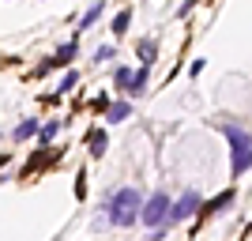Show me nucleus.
Masks as SVG:
<instances>
[{
	"instance_id": "39448f33",
	"label": "nucleus",
	"mask_w": 252,
	"mask_h": 241,
	"mask_svg": "<svg viewBox=\"0 0 252 241\" xmlns=\"http://www.w3.org/2000/svg\"><path fill=\"white\" fill-rule=\"evenodd\" d=\"M34 136H42V125H38L34 117H27V121H19V125L11 128V139H15V143H27V139H34Z\"/></svg>"
},
{
	"instance_id": "20e7f679",
	"label": "nucleus",
	"mask_w": 252,
	"mask_h": 241,
	"mask_svg": "<svg viewBox=\"0 0 252 241\" xmlns=\"http://www.w3.org/2000/svg\"><path fill=\"white\" fill-rule=\"evenodd\" d=\"M196 211H203V200H200L196 189H189V192H181V196L173 200V215H169V222H185V219H192Z\"/></svg>"
},
{
	"instance_id": "f3484780",
	"label": "nucleus",
	"mask_w": 252,
	"mask_h": 241,
	"mask_svg": "<svg viewBox=\"0 0 252 241\" xmlns=\"http://www.w3.org/2000/svg\"><path fill=\"white\" fill-rule=\"evenodd\" d=\"M113 57H117L113 45H98V49H94V64H105V61H113Z\"/></svg>"
},
{
	"instance_id": "6e6552de",
	"label": "nucleus",
	"mask_w": 252,
	"mask_h": 241,
	"mask_svg": "<svg viewBox=\"0 0 252 241\" xmlns=\"http://www.w3.org/2000/svg\"><path fill=\"white\" fill-rule=\"evenodd\" d=\"M75 53H79V38H72V42H64L61 49L53 53V64H61V68H68V64L75 61Z\"/></svg>"
},
{
	"instance_id": "9b49d317",
	"label": "nucleus",
	"mask_w": 252,
	"mask_h": 241,
	"mask_svg": "<svg viewBox=\"0 0 252 241\" xmlns=\"http://www.w3.org/2000/svg\"><path fill=\"white\" fill-rule=\"evenodd\" d=\"M128 27H132V11H128V8H121V11L113 15V23H109V31H113V38H125V34H128Z\"/></svg>"
},
{
	"instance_id": "dca6fc26",
	"label": "nucleus",
	"mask_w": 252,
	"mask_h": 241,
	"mask_svg": "<svg viewBox=\"0 0 252 241\" xmlns=\"http://www.w3.org/2000/svg\"><path fill=\"white\" fill-rule=\"evenodd\" d=\"M75 83H79V72H72V68H68V72H64V79H61V87H57V95H68Z\"/></svg>"
},
{
	"instance_id": "7ed1b4c3",
	"label": "nucleus",
	"mask_w": 252,
	"mask_h": 241,
	"mask_svg": "<svg viewBox=\"0 0 252 241\" xmlns=\"http://www.w3.org/2000/svg\"><path fill=\"white\" fill-rule=\"evenodd\" d=\"M169 215H173V200L166 196V192H151L147 204H143V226L147 230H162V226H169Z\"/></svg>"
},
{
	"instance_id": "2eb2a0df",
	"label": "nucleus",
	"mask_w": 252,
	"mask_h": 241,
	"mask_svg": "<svg viewBox=\"0 0 252 241\" xmlns=\"http://www.w3.org/2000/svg\"><path fill=\"white\" fill-rule=\"evenodd\" d=\"M61 125L64 121H49V125H42V136H38V143H53V136H57V132H61Z\"/></svg>"
},
{
	"instance_id": "0eeeda50",
	"label": "nucleus",
	"mask_w": 252,
	"mask_h": 241,
	"mask_svg": "<svg viewBox=\"0 0 252 241\" xmlns=\"http://www.w3.org/2000/svg\"><path fill=\"white\" fill-rule=\"evenodd\" d=\"M87 147H91V158H102L105 147H109V136H105V128H91V136H87Z\"/></svg>"
},
{
	"instance_id": "f8f14e48",
	"label": "nucleus",
	"mask_w": 252,
	"mask_h": 241,
	"mask_svg": "<svg viewBox=\"0 0 252 241\" xmlns=\"http://www.w3.org/2000/svg\"><path fill=\"white\" fill-rule=\"evenodd\" d=\"M230 204H233V189H226V192H219L215 200H207V204H203V215H219V211L230 207Z\"/></svg>"
},
{
	"instance_id": "a211bd4d",
	"label": "nucleus",
	"mask_w": 252,
	"mask_h": 241,
	"mask_svg": "<svg viewBox=\"0 0 252 241\" xmlns=\"http://www.w3.org/2000/svg\"><path fill=\"white\" fill-rule=\"evenodd\" d=\"M203 64H207V61H203V57H196V61H192V64H189V75H192V79H196V75H200V72H203Z\"/></svg>"
},
{
	"instance_id": "f257e3e1",
	"label": "nucleus",
	"mask_w": 252,
	"mask_h": 241,
	"mask_svg": "<svg viewBox=\"0 0 252 241\" xmlns=\"http://www.w3.org/2000/svg\"><path fill=\"white\" fill-rule=\"evenodd\" d=\"M143 204L147 200L139 196V189L125 185V189H113L105 200V219L113 226H136V219H143Z\"/></svg>"
},
{
	"instance_id": "ddd939ff",
	"label": "nucleus",
	"mask_w": 252,
	"mask_h": 241,
	"mask_svg": "<svg viewBox=\"0 0 252 241\" xmlns=\"http://www.w3.org/2000/svg\"><path fill=\"white\" fill-rule=\"evenodd\" d=\"M147 75H151V68H143V64H139L136 75H132V87H128V95H132V98H139L143 91H147Z\"/></svg>"
},
{
	"instance_id": "9d476101",
	"label": "nucleus",
	"mask_w": 252,
	"mask_h": 241,
	"mask_svg": "<svg viewBox=\"0 0 252 241\" xmlns=\"http://www.w3.org/2000/svg\"><path fill=\"white\" fill-rule=\"evenodd\" d=\"M102 11H105V0H98V4H91V8L83 11V19H79V27H75V31H91V27H94V23L102 19Z\"/></svg>"
},
{
	"instance_id": "4468645a",
	"label": "nucleus",
	"mask_w": 252,
	"mask_h": 241,
	"mask_svg": "<svg viewBox=\"0 0 252 241\" xmlns=\"http://www.w3.org/2000/svg\"><path fill=\"white\" fill-rule=\"evenodd\" d=\"M132 68H128V64H121V68H117L113 72V87H121V91H128V87H132Z\"/></svg>"
},
{
	"instance_id": "6ab92c4d",
	"label": "nucleus",
	"mask_w": 252,
	"mask_h": 241,
	"mask_svg": "<svg viewBox=\"0 0 252 241\" xmlns=\"http://www.w3.org/2000/svg\"><path fill=\"white\" fill-rule=\"evenodd\" d=\"M109 105H113V98H109V95H98L94 98V109H109Z\"/></svg>"
},
{
	"instance_id": "1a4fd4ad",
	"label": "nucleus",
	"mask_w": 252,
	"mask_h": 241,
	"mask_svg": "<svg viewBox=\"0 0 252 241\" xmlns=\"http://www.w3.org/2000/svg\"><path fill=\"white\" fill-rule=\"evenodd\" d=\"M132 117V102H113L109 109H105V125H121V121H128Z\"/></svg>"
},
{
	"instance_id": "f03ea898",
	"label": "nucleus",
	"mask_w": 252,
	"mask_h": 241,
	"mask_svg": "<svg viewBox=\"0 0 252 241\" xmlns=\"http://www.w3.org/2000/svg\"><path fill=\"white\" fill-rule=\"evenodd\" d=\"M219 132L226 136L230 143V158H233V177H241L252 170V132H245L241 125H233V121H215Z\"/></svg>"
},
{
	"instance_id": "423d86ee",
	"label": "nucleus",
	"mask_w": 252,
	"mask_h": 241,
	"mask_svg": "<svg viewBox=\"0 0 252 241\" xmlns=\"http://www.w3.org/2000/svg\"><path fill=\"white\" fill-rule=\"evenodd\" d=\"M136 57H139L143 68H151L155 57H158V42H155V38H139V42H136Z\"/></svg>"
}]
</instances>
